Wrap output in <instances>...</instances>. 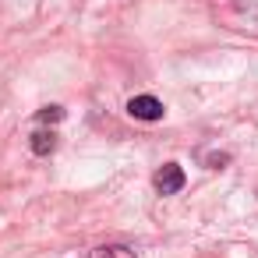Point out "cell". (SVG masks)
<instances>
[{"label":"cell","mask_w":258,"mask_h":258,"mask_svg":"<svg viewBox=\"0 0 258 258\" xmlns=\"http://www.w3.org/2000/svg\"><path fill=\"white\" fill-rule=\"evenodd\" d=\"M127 113L135 117V120H145V124H152V120H163V103L156 99V96H135V99H127Z\"/></svg>","instance_id":"obj_1"},{"label":"cell","mask_w":258,"mask_h":258,"mask_svg":"<svg viewBox=\"0 0 258 258\" xmlns=\"http://www.w3.org/2000/svg\"><path fill=\"white\" fill-rule=\"evenodd\" d=\"M152 184H156V191H159V195H177V191L187 184V177H184V170H180L177 163H166V166H159V170H156Z\"/></svg>","instance_id":"obj_2"},{"label":"cell","mask_w":258,"mask_h":258,"mask_svg":"<svg viewBox=\"0 0 258 258\" xmlns=\"http://www.w3.org/2000/svg\"><path fill=\"white\" fill-rule=\"evenodd\" d=\"M29 145H32L36 156H50V152L57 149V135H53V131H32Z\"/></svg>","instance_id":"obj_3"},{"label":"cell","mask_w":258,"mask_h":258,"mask_svg":"<svg viewBox=\"0 0 258 258\" xmlns=\"http://www.w3.org/2000/svg\"><path fill=\"white\" fill-rule=\"evenodd\" d=\"M89 258H135V251L124 244H103V247L89 251Z\"/></svg>","instance_id":"obj_4"},{"label":"cell","mask_w":258,"mask_h":258,"mask_svg":"<svg viewBox=\"0 0 258 258\" xmlns=\"http://www.w3.org/2000/svg\"><path fill=\"white\" fill-rule=\"evenodd\" d=\"M57 120H64V110H60V106H46V110H39V124H57Z\"/></svg>","instance_id":"obj_5"}]
</instances>
